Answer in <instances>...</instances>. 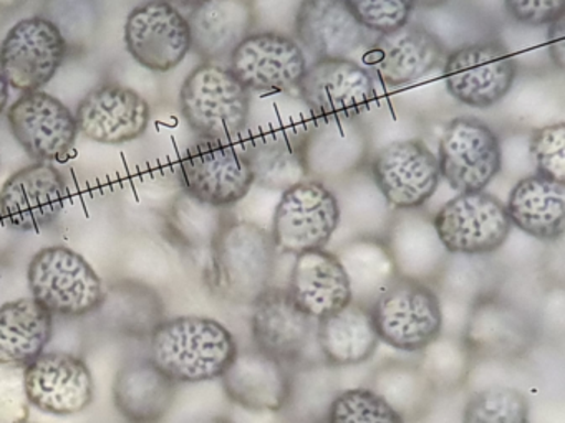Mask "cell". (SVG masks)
I'll return each instance as SVG.
<instances>
[{"instance_id":"e575fe53","label":"cell","mask_w":565,"mask_h":423,"mask_svg":"<svg viewBox=\"0 0 565 423\" xmlns=\"http://www.w3.org/2000/svg\"><path fill=\"white\" fill-rule=\"evenodd\" d=\"M370 390L379 393L406 422L419 419L428 410L435 386L419 366L388 362L376 370Z\"/></svg>"},{"instance_id":"1f68e13d","label":"cell","mask_w":565,"mask_h":423,"mask_svg":"<svg viewBox=\"0 0 565 423\" xmlns=\"http://www.w3.org/2000/svg\"><path fill=\"white\" fill-rule=\"evenodd\" d=\"M54 333V314L34 297L0 306V364L29 362L44 352Z\"/></svg>"},{"instance_id":"f1b7e54d","label":"cell","mask_w":565,"mask_h":423,"mask_svg":"<svg viewBox=\"0 0 565 423\" xmlns=\"http://www.w3.org/2000/svg\"><path fill=\"white\" fill-rule=\"evenodd\" d=\"M505 212L511 224L524 234L544 241L561 240L565 228V182L529 175L512 187Z\"/></svg>"},{"instance_id":"83f0119b","label":"cell","mask_w":565,"mask_h":423,"mask_svg":"<svg viewBox=\"0 0 565 423\" xmlns=\"http://www.w3.org/2000/svg\"><path fill=\"white\" fill-rule=\"evenodd\" d=\"M177 382L151 357L127 360L114 382V402L130 423H160L170 412Z\"/></svg>"},{"instance_id":"52a82bcc","label":"cell","mask_w":565,"mask_h":423,"mask_svg":"<svg viewBox=\"0 0 565 423\" xmlns=\"http://www.w3.org/2000/svg\"><path fill=\"white\" fill-rule=\"evenodd\" d=\"M184 194L217 208L243 200L254 185L253 171L243 151L230 141L198 139L178 165Z\"/></svg>"},{"instance_id":"ffe728a7","label":"cell","mask_w":565,"mask_h":423,"mask_svg":"<svg viewBox=\"0 0 565 423\" xmlns=\"http://www.w3.org/2000/svg\"><path fill=\"white\" fill-rule=\"evenodd\" d=\"M24 383L29 403L51 415H75L94 402V376L74 354L42 352L24 367Z\"/></svg>"},{"instance_id":"4316f807","label":"cell","mask_w":565,"mask_h":423,"mask_svg":"<svg viewBox=\"0 0 565 423\" xmlns=\"http://www.w3.org/2000/svg\"><path fill=\"white\" fill-rule=\"evenodd\" d=\"M307 132L269 129L254 134L241 148L253 171L254 184L286 191L310 178L306 155Z\"/></svg>"},{"instance_id":"4dcf8cb0","label":"cell","mask_w":565,"mask_h":423,"mask_svg":"<svg viewBox=\"0 0 565 423\" xmlns=\"http://www.w3.org/2000/svg\"><path fill=\"white\" fill-rule=\"evenodd\" d=\"M316 337L323 360L332 366L366 362L380 344L372 311L355 301L317 321Z\"/></svg>"},{"instance_id":"d4e9b609","label":"cell","mask_w":565,"mask_h":423,"mask_svg":"<svg viewBox=\"0 0 565 423\" xmlns=\"http://www.w3.org/2000/svg\"><path fill=\"white\" fill-rule=\"evenodd\" d=\"M287 291L297 306L316 321L352 301L345 270L337 254L326 248L297 254Z\"/></svg>"},{"instance_id":"7a4b0ae2","label":"cell","mask_w":565,"mask_h":423,"mask_svg":"<svg viewBox=\"0 0 565 423\" xmlns=\"http://www.w3.org/2000/svg\"><path fill=\"white\" fill-rule=\"evenodd\" d=\"M210 250L211 286L223 300L253 306L273 286L276 245L259 225L227 218Z\"/></svg>"},{"instance_id":"74e56055","label":"cell","mask_w":565,"mask_h":423,"mask_svg":"<svg viewBox=\"0 0 565 423\" xmlns=\"http://www.w3.org/2000/svg\"><path fill=\"white\" fill-rule=\"evenodd\" d=\"M174 230H177L180 240L190 247H211L214 237H216L227 215L223 214V208L213 207V205L203 204L196 198L183 194L173 208Z\"/></svg>"},{"instance_id":"6da1fadb","label":"cell","mask_w":565,"mask_h":423,"mask_svg":"<svg viewBox=\"0 0 565 423\" xmlns=\"http://www.w3.org/2000/svg\"><path fill=\"white\" fill-rule=\"evenodd\" d=\"M237 350L233 333L213 317H171L151 330L150 357L177 383L221 379Z\"/></svg>"},{"instance_id":"f546056e","label":"cell","mask_w":565,"mask_h":423,"mask_svg":"<svg viewBox=\"0 0 565 423\" xmlns=\"http://www.w3.org/2000/svg\"><path fill=\"white\" fill-rule=\"evenodd\" d=\"M415 210H403L405 214L393 220L385 243L399 276L429 284V281L438 280L446 270L449 253L439 241L433 220L422 217Z\"/></svg>"},{"instance_id":"f6af8a7d","label":"cell","mask_w":565,"mask_h":423,"mask_svg":"<svg viewBox=\"0 0 565 423\" xmlns=\"http://www.w3.org/2000/svg\"><path fill=\"white\" fill-rule=\"evenodd\" d=\"M9 101V83L8 79L4 78L2 72H0V115L4 112L6 106H8Z\"/></svg>"},{"instance_id":"8fae6325","label":"cell","mask_w":565,"mask_h":423,"mask_svg":"<svg viewBox=\"0 0 565 423\" xmlns=\"http://www.w3.org/2000/svg\"><path fill=\"white\" fill-rule=\"evenodd\" d=\"M297 93L316 121H353L375 99L373 76L350 58L307 65Z\"/></svg>"},{"instance_id":"ba28073f","label":"cell","mask_w":565,"mask_h":423,"mask_svg":"<svg viewBox=\"0 0 565 423\" xmlns=\"http://www.w3.org/2000/svg\"><path fill=\"white\" fill-rule=\"evenodd\" d=\"M433 227L449 254L481 257L498 251L512 224L505 205L488 192L458 194L433 218Z\"/></svg>"},{"instance_id":"d590c367","label":"cell","mask_w":565,"mask_h":423,"mask_svg":"<svg viewBox=\"0 0 565 423\" xmlns=\"http://www.w3.org/2000/svg\"><path fill=\"white\" fill-rule=\"evenodd\" d=\"M462 423H529L527 399L512 387H488L469 399Z\"/></svg>"},{"instance_id":"c3c4849f","label":"cell","mask_w":565,"mask_h":423,"mask_svg":"<svg viewBox=\"0 0 565 423\" xmlns=\"http://www.w3.org/2000/svg\"><path fill=\"white\" fill-rule=\"evenodd\" d=\"M446 0H415V3H419V6H439V3H445Z\"/></svg>"},{"instance_id":"2e32d148","label":"cell","mask_w":565,"mask_h":423,"mask_svg":"<svg viewBox=\"0 0 565 423\" xmlns=\"http://www.w3.org/2000/svg\"><path fill=\"white\" fill-rule=\"evenodd\" d=\"M372 175L380 194L398 210L423 207L441 178L438 159L419 139L380 149L372 161Z\"/></svg>"},{"instance_id":"44dd1931","label":"cell","mask_w":565,"mask_h":423,"mask_svg":"<svg viewBox=\"0 0 565 423\" xmlns=\"http://www.w3.org/2000/svg\"><path fill=\"white\" fill-rule=\"evenodd\" d=\"M78 132L100 144L118 145L147 132L151 106L135 89L105 83L85 95L75 112Z\"/></svg>"},{"instance_id":"9a60e30c","label":"cell","mask_w":565,"mask_h":423,"mask_svg":"<svg viewBox=\"0 0 565 423\" xmlns=\"http://www.w3.org/2000/svg\"><path fill=\"white\" fill-rule=\"evenodd\" d=\"M9 126L25 152L38 162H65L72 155L78 128L74 112L61 99L38 89L9 108Z\"/></svg>"},{"instance_id":"3957f363","label":"cell","mask_w":565,"mask_h":423,"mask_svg":"<svg viewBox=\"0 0 565 423\" xmlns=\"http://www.w3.org/2000/svg\"><path fill=\"white\" fill-rule=\"evenodd\" d=\"M249 89L230 66L203 62L186 76L180 91V109L200 139L230 141L246 131L250 118Z\"/></svg>"},{"instance_id":"b9f144b4","label":"cell","mask_w":565,"mask_h":423,"mask_svg":"<svg viewBox=\"0 0 565 423\" xmlns=\"http://www.w3.org/2000/svg\"><path fill=\"white\" fill-rule=\"evenodd\" d=\"M24 367L0 364V423H28L31 403L25 393Z\"/></svg>"},{"instance_id":"836d02e7","label":"cell","mask_w":565,"mask_h":423,"mask_svg":"<svg viewBox=\"0 0 565 423\" xmlns=\"http://www.w3.org/2000/svg\"><path fill=\"white\" fill-rule=\"evenodd\" d=\"M316 126L327 135V144L307 132L309 174L313 171L326 175L345 174L363 161L366 145L362 131L352 121H316Z\"/></svg>"},{"instance_id":"ac0fdd59","label":"cell","mask_w":565,"mask_h":423,"mask_svg":"<svg viewBox=\"0 0 565 423\" xmlns=\"http://www.w3.org/2000/svg\"><path fill=\"white\" fill-rule=\"evenodd\" d=\"M230 69L249 91L297 89L307 69L302 46L279 32L250 33L230 56Z\"/></svg>"},{"instance_id":"7dc6e473","label":"cell","mask_w":565,"mask_h":423,"mask_svg":"<svg viewBox=\"0 0 565 423\" xmlns=\"http://www.w3.org/2000/svg\"><path fill=\"white\" fill-rule=\"evenodd\" d=\"M191 423H233L226 416L213 415V416H203V419L194 420Z\"/></svg>"},{"instance_id":"f35d334b","label":"cell","mask_w":565,"mask_h":423,"mask_svg":"<svg viewBox=\"0 0 565 423\" xmlns=\"http://www.w3.org/2000/svg\"><path fill=\"white\" fill-rule=\"evenodd\" d=\"M422 364L419 369L428 377L433 386L448 387L461 386L466 372H468L469 352L465 343L452 339H436L422 350Z\"/></svg>"},{"instance_id":"30bf717a","label":"cell","mask_w":565,"mask_h":423,"mask_svg":"<svg viewBox=\"0 0 565 423\" xmlns=\"http://www.w3.org/2000/svg\"><path fill=\"white\" fill-rule=\"evenodd\" d=\"M67 52L57 23L29 17L19 20L0 43V72L12 88L38 91L57 75Z\"/></svg>"},{"instance_id":"5b68a950","label":"cell","mask_w":565,"mask_h":423,"mask_svg":"<svg viewBox=\"0 0 565 423\" xmlns=\"http://www.w3.org/2000/svg\"><path fill=\"white\" fill-rule=\"evenodd\" d=\"M380 340L405 352H419L441 336V301L435 288L396 276L370 307Z\"/></svg>"},{"instance_id":"8992f818","label":"cell","mask_w":565,"mask_h":423,"mask_svg":"<svg viewBox=\"0 0 565 423\" xmlns=\"http://www.w3.org/2000/svg\"><path fill=\"white\" fill-rule=\"evenodd\" d=\"M342 218L339 198L317 178H307L282 192L274 214L273 237L280 253L322 250Z\"/></svg>"},{"instance_id":"d6a6232c","label":"cell","mask_w":565,"mask_h":423,"mask_svg":"<svg viewBox=\"0 0 565 423\" xmlns=\"http://www.w3.org/2000/svg\"><path fill=\"white\" fill-rule=\"evenodd\" d=\"M349 278L352 301L372 307L383 290L398 276L385 241L360 237L335 253Z\"/></svg>"},{"instance_id":"d6986e66","label":"cell","mask_w":565,"mask_h":423,"mask_svg":"<svg viewBox=\"0 0 565 423\" xmlns=\"http://www.w3.org/2000/svg\"><path fill=\"white\" fill-rule=\"evenodd\" d=\"M445 56L441 40L419 23L408 22L379 33L366 45L363 63L370 75L388 86H405L433 72Z\"/></svg>"},{"instance_id":"bcb514c9","label":"cell","mask_w":565,"mask_h":423,"mask_svg":"<svg viewBox=\"0 0 565 423\" xmlns=\"http://www.w3.org/2000/svg\"><path fill=\"white\" fill-rule=\"evenodd\" d=\"M164 2L171 3V6L177 7H186V9H194V7L203 3L204 0H164Z\"/></svg>"},{"instance_id":"7402d4cb","label":"cell","mask_w":565,"mask_h":423,"mask_svg":"<svg viewBox=\"0 0 565 423\" xmlns=\"http://www.w3.org/2000/svg\"><path fill=\"white\" fill-rule=\"evenodd\" d=\"M534 339L532 321L511 301L486 294L472 304L465 334L471 356L518 359L527 354Z\"/></svg>"},{"instance_id":"9c48e42d","label":"cell","mask_w":565,"mask_h":423,"mask_svg":"<svg viewBox=\"0 0 565 423\" xmlns=\"http://www.w3.org/2000/svg\"><path fill=\"white\" fill-rule=\"evenodd\" d=\"M436 159L452 191L482 192L501 172V141L481 119L459 116L446 124Z\"/></svg>"},{"instance_id":"7bdbcfd3","label":"cell","mask_w":565,"mask_h":423,"mask_svg":"<svg viewBox=\"0 0 565 423\" xmlns=\"http://www.w3.org/2000/svg\"><path fill=\"white\" fill-rule=\"evenodd\" d=\"M505 10L522 25H551L564 17L565 0H504Z\"/></svg>"},{"instance_id":"603a6c76","label":"cell","mask_w":565,"mask_h":423,"mask_svg":"<svg viewBox=\"0 0 565 423\" xmlns=\"http://www.w3.org/2000/svg\"><path fill=\"white\" fill-rule=\"evenodd\" d=\"M294 32L297 43L316 59L350 58L369 40V30L345 0H302L294 17Z\"/></svg>"},{"instance_id":"4fadbf2b","label":"cell","mask_w":565,"mask_h":423,"mask_svg":"<svg viewBox=\"0 0 565 423\" xmlns=\"http://www.w3.org/2000/svg\"><path fill=\"white\" fill-rule=\"evenodd\" d=\"M250 333L260 352L284 366H309L317 321L303 313L287 288L270 286L253 304Z\"/></svg>"},{"instance_id":"cb8c5ba5","label":"cell","mask_w":565,"mask_h":423,"mask_svg":"<svg viewBox=\"0 0 565 423\" xmlns=\"http://www.w3.org/2000/svg\"><path fill=\"white\" fill-rule=\"evenodd\" d=\"M221 380L231 402L253 412H280L292 400L289 367L259 349L237 350Z\"/></svg>"},{"instance_id":"ab89813d","label":"cell","mask_w":565,"mask_h":423,"mask_svg":"<svg viewBox=\"0 0 565 423\" xmlns=\"http://www.w3.org/2000/svg\"><path fill=\"white\" fill-rule=\"evenodd\" d=\"M363 29L388 33L409 22L415 0H345Z\"/></svg>"},{"instance_id":"ee69618b","label":"cell","mask_w":565,"mask_h":423,"mask_svg":"<svg viewBox=\"0 0 565 423\" xmlns=\"http://www.w3.org/2000/svg\"><path fill=\"white\" fill-rule=\"evenodd\" d=\"M548 56L555 63L557 68H564L565 63V30L564 17L555 20L548 25L547 30Z\"/></svg>"},{"instance_id":"484cf974","label":"cell","mask_w":565,"mask_h":423,"mask_svg":"<svg viewBox=\"0 0 565 423\" xmlns=\"http://www.w3.org/2000/svg\"><path fill=\"white\" fill-rule=\"evenodd\" d=\"M191 50L204 62H230L234 50L253 33L256 15L250 0H204L188 17Z\"/></svg>"},{"instance_id":"8d00e7d4","label":"cell","mask_w":565,"mask_h":423,"mask_svg":"<svg viewBox=\"0 0 565 423\" xmlns=\"http://www.w3.org/2000/svg\"><path fill=\"white\" fill-rule=\"evenodd\" d=\"M327 423H406L393 406L370 389L337 393L327 410Z\"/></svg>"},{"instance_id":"60d3db41","label":"cell","mask_w":565,"mask_h":423,"mask_svg":"<svg viewBox=\"0 0 565 423\" xmlns=\"http://www.w3.org/2000/svg\"><path fill=\"white\" fill-rule=\"evenodd\" d=\"M537 174L552 181L565 182V124L544 126L532 132L529 142Z\"/></svg>"},{"instance_id":"5bb4252c","label":"cell","mask_w":565,"mask_h":423,"mask_svg":"<svg viewBox=\"0 0 565 423\" xmlns=\"http://www.w3.org/2000/svg\"><path fill=\"white\" fill-rule=\"evenodd\" d=\"M125 45L143 68L170 72L191 52L190 23L171 3L147 0L128 13Z\"/></svg>"},{"instance_id":"7c38bea8","label":"cell","mask_w":565,"mask_h":423,"mask_svg":"<svg viewBox=\"0 0 565 423\" xmlns=\"http://www.w3.org/2000/svg\"><path fill=\"white\" fill-rule=\"evenodd\" d=\"M518 63L499 42H478L452 50L443 66L446 89L471 108L498 105L515 82Z\"/></svg>"},{"instance_id":"277c9868","label":"cell","mask_w":565,"mask_h":423,"mask_svg":"<svg viewBox=\"0 0 565 423\" xmlns=\"http://www.w3.org/2000/svg\"><path fill=\"white\" fill-rule=\"evenodd\" d=\"M32 297L52 314L82 317L104 304V283L92 264L72 248L54 245L39 250L28 268Z\"/></svg>"},{"instance_id":"e0dca14e","label":"cell","mask_w":565,"mask_h":423,"mask_svg":"<svg viewBox=\"0 0 565 423\" xmlns=\"http://www.w3.org/2000/svg\"><path fill=\"white\" fill-rule=\"evenodd\" d=\"M67 195L64 174L51 162H35L0 188V220L12 230H41L61 217Z\"/></svg>"}]
</instances>
